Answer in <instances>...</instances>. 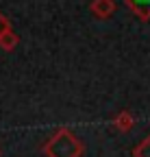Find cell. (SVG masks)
<instances>
[{"mask_svg": "<svg viewBox=\"0 0 150 157\" xmlns=\"http://www.w3.org/2000/svg\"><path fill=\"white\" fill-rule=\"evenodd\" d=\"M17 44H20V35H17L15 31L7 33L2 39H0V48H2V50H13Z\"/></svg>", "mask_w": 150, "mask_h": 157, "instance_id": "obj_5", "label": "cell"}, {"mask_svg": "<svg viewBox=\"0 0 150 157\" xmlns=\"http://www.w3.org/2000/svg\"><path fill=\"white\" fill-rule=\"evenodd\" d=\"M133 157H150V133L133 148Z\"/></svg>", "mask_w": 150, "mask_h": 157, "instance_id": "obj_6", "label": "cell"}, {"mask_svg": "<svg viewBox=\"0 0 150 157\" xmlns=\"http://www.w3.org/2000/svg\"><path fill=\"white\" fill-rule=\"evenodd\" d=\"M113 127L118 129V131H130L135 127V116L130 113V111H126V109H122V111H118L115 116H113Z\"/></svg>", "mask_w": 150, "mask_h": 157, "instance_id": "obj_3", "label": "cell"}, {"mask_svg": "<svg viewBox=\"0 0 150 157\" xmlns=\"http://www.w3.org/2000/svg\"><path fill=\"white\" fill-rule=\"evenodd\" d=\"M46 157H83L85 144L79 135H74L68 127H59L48 140L42 144Z\"/></svg>", "mask_w": 150, "mask_h": 157, "instance_id": "obj_1", "label": "cell"}, {"mask_svg": "<svg viewBox=\"0 0 150 157\" xmlns=\"http://www.w3.org/2000/svg\"><path fill=\"white\" fill-rule=\"evenodd\" d=\"M124 5L139 20H150V0H124Z\"/></svg>", "mask_w": 150, "mask_h": 157, "instance_id": "obj_4", "label": "cell"}, {"mask_svg": "<svg viewBox=\"0 0 150 157\" xmlns=\"http://www.w3.org/2000/svg\"><path fill=\"white\" fill-rule=\"evenodd\" d=\"M89 11L100 20H107L115 13V0H91Z\"/></svg>", "mask_w": 150, "mask_h": 157, "instance_id": "obj_2", "label": "cell"}, {"mask_svg": "<svg viewBox=\"0 0 150 157\" xmlns=\"http://www.w3.org/2000/svg\"><path fill=\"white\" fill-rule=\"evenodd\" d=\"M13 29H11V20L2 13V11H0V39H2L7 33H11Z\"/></svg>", "mask_w": 150, "mask_h": 157, "instance_id": "obj_7", "label": "cell"}]
</instances>
